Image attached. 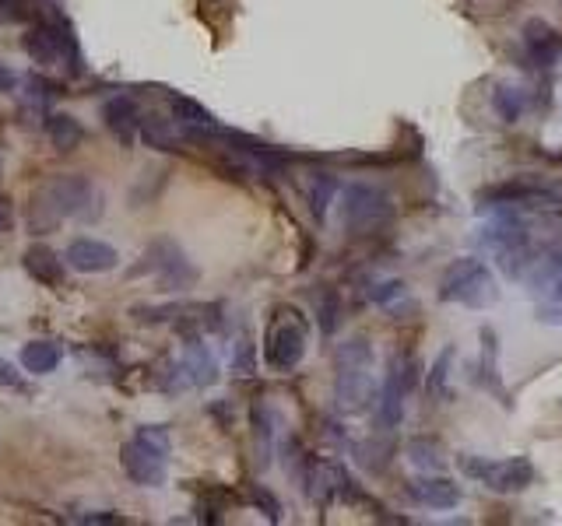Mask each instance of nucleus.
Masks as SVG:
<instances>
[{"label":"nucleus","instance_id":"1","mask_svg":"<svg viewBox=\"0 0 562 526\" xmlns=\"http://www.w3.org/2000/svg\"><path fill=\"white\" fill-rule=\"evenodd\" d=\"M102 211V197L95 190L92 179L85 176H53L50 183H43L29 200L25 211V225L29 232L46 235L53 228H60L67 218L78 221H95Z\"/></svg>","mask_w":562,"mask_h":526},{"label":"nucleus","instance_id":"2","mask_svg":"<svg viewBox=\"0 0 562 526\" xmlns=\"http://www.w3.org/2000/svg\"><path fill=\"white\" fill-rule=\"evenodd\" d=\"M373 344L348 337L334 351V404L341 414H362L373 400Z\"/></svg>","mask_w":562,"mask_h":526},{"label":"nucleus","instance_id":"3","mask_svg":"<svg viewBox=\"0 0 562 526\" xmlns=\"http://www.w3.org/2000/svg\"><path fill=\"white\" fill-rule=\"evenodd\" d=\"M169 453H173V439H169L166 425H141L137 435L120 449V463L134 484L145 488H159L166 481Z\"/></svg>","mask_w":562,"mask_h":526},{"label":"nucleus","instance_id":"4","mask_svg":"<svg viewBox=\"0 0 562 526\" xmlns=\"http://www.w3.org/2000/svg\"><path fill=\"white\" fill-rule=\"evenodd\" d=\"M440 299L457 302L464 309H492L499 302L496 274L478 256H461L447 267L440 281Z\"/></svg>","mask_w":562,"mask_h":526},{"label":"nucleus","instance_id":"5","mask_svg":"<svg viewBox=\"0 0 562 526\" xmlns=\"http://www.w3.org/2000/svg\"><path fill=\"white\" fill-rule=\"evenodd\" d=\"M306 355V320L296 309H278L264 334V362L274 372H292Z\"/></svg>","mask_w":562,"mask_h":526},{"label":"nucleus","instance_id":"6","mask_svg":"<svg viewBox=\"0 0 562 526\" xmlns=\"http://www.w3.org/2000/svg\"><path fill=\"white\" fill-rule=\"evenodd\" d=\"M461 470L496 495H517L534 484V463L527 456H506V460H485V456H461Z\"/></svg>","mask_w":562,"mask_h":526},{"label":"nucleus","instance_id":"7","mask_svg":"<svg viewBox=\"0 0 562 526\" xmlns=\"http://www.w3.org/2000/svg\"><path fill=\"white\" fill-rule=\"evenodd\" d=\"M394 214L390 197L373 183H348L341 190V218H345L348 232L352 235H373Z\"/></svg>","mask_w":562,"mask_h":526},{"label":"nucleus","instance_id":"8","mask_svg":"<svg viewBox=\"0 0 562 526\" xmlns=\"http://www.w3.org/2000/svg\"><path fill=\"white\" fill-rule=\"evenodd\" d=\"M22 50L43 67L67 64L74 74L81 71L78 39H74V32H71V25H67V22H39V25H32V29L22 36Z\"/></svg>","mask_w":562,"mask_h":526},{"label":"nucleus","instance_id":"9","mask_svg":"<svg viewBox=\"0 0 562 526\" xmlns=\"http://www.w3.org/2000/svg\"><path fill=\"white\" fill-rule=\"evenodd\" d=\"M411 383H415V362H401L394 358L383 376V390H380V404H376V414H380L383 428H397L404 418V397H408Z\"/></svg>","mask_w":562,"mask_h":526},{"label":"nucleus","instance_id":"10","mask_svg":"<svg viewBox=\"0 0 562 526\" xmlns=\"http://www.w3.org/2000/svg\"><path fill=\"white\" fill-rule=\"evenodd\" d=\"M145 260H148V271L159 274L162 288H169V292H180V288L194 285V278H197V271L190 267L187 256H183V249L169 239L155 242V246L148 249Z\"/></svg>","mask_w":562,"mask_h":526},{"label":"nucleus","instance_id":"11","mask_svg":"<svg viewBox=\"0 0 562 526\" xmlns=\"http://www.w3.org/2000/svg\"><path fill=\"white\" fill-rule=\"evenodd\" d=\"M64 260H67V267H74V271H81V274H106L120 263V253H116L109 242L74 239L71 246H67Z\"/></svg>","mask_w":562,"mask_h":526},{"label":"nucleus","instance_id":"12","mask_svg":"<svg viewBox=\"0 0 562 526\" xmlns=\"http://www.w3.org/2000/svg\"><path fill=\"white\" fill-rule=\"evenodd\" d=\"M169 109H173V120L180 123V130L187 137H197V141H208V137H218V120L201 106V102L187 99V95H169Z\"/></svg>","mask_w":562,"mask_h":526},{"label":"nucleus","instance_id":"13","mask_svg":"<svg viewBox=\"0 0 562 526\" xmlns=\"http://www.w3.org/2000/svg\"><path fill=\"white\" fill-rule=\"evenodd\" d=\"M408 495L426 509H457L461 505V488L447 477H418L408 484Z\"/></svg>","mask_w":562,"mask_h":526},{"label":"nucleus","instance_id":"14","mask_svg":"<svg viewBox=\"0 0 562 526\" xmlns=\"http://www.w3.org/2000/svg\"><path fill=\"white\" fill-rule=\"evenodd\" d=\"M180 365H183V372H187L190 386H211L218 379V358L201 337L187 341V351H183Z\"/></svg>","mask_w":562,"mask_h":526},{"label":"nucleus","instance_id":"15","mask_svg":"<svg viewBox=\"0 0 562 526\" xmlns=\"http://www.w3.org/2000/svg\"><path fill=\"white\" fill-rule=\"evenodd\" d=\"M102 120H106V127L113 130L120 141H134V134L141 130V109H137L134 99H127V95H116V99H109L106 106H102Z\"/></svg>","mask_w":562,"mask_h":526},{"label":"nucleus","instance_id":"16","mask_svg":"<svg viewBox=\"0 0 562 526\" xmlns=\"http://www.w3.org/2000/svg\"><path fill=\"white\" fill-rule=\"evenodd\" d=\"M524 46H527V57H531L538 67H552L562 53L559 36H555V29L545 22H527L524 25Z\"/></svg>","mask_w":562,"mask_h":526},{"label":"nucleus","instance_id":"17","mask_svg":"<svg viewBox=\"0 0 562 526\" xmlns=\"http://www.w3.org/2000/svg\"><path fill=\"white\" fill-rule=\"evenodd\" d=\"M22 263H25V271H29V278H36L39 285H46V288L64 285V263L67 260H60L53 249H46V246L25 249Z\"/></svg>","mask_w":562,"mask_h":526},{"label":"nucleus","instance_id":"18","mask_svg":"<svg viewBox=\"0 0 562 526\" xmlns=\"http://www.w3.org/2000/svg\"><path fill=\"white\" fill-rule=\"evenodd\" d=\"M64 362V344L57 341H32L22 348V369L32 376H46Z\"/></svg>","mask_w":562,"mask_h":526},{"label":"nucleus","instance_id":"19","mask_svg":"<svg viewBox=\"0 0 562 526\" xmlns=\"http://www.w3.org/2000/svg\"><path fill=\"white\" fill-rule=\"evenodd\" d=\"M499 341L492 330H482V362H478V383L485 386L489 393H496L499 400H506V390H503V379H499Z\"/></svg>","mask_w":562,"mask_h":526},{"label":"nucleus","instance_id":"20","mask_svg":"<svg viewBox=\"0 0 562 526\" xmlns=\"http://www.w3.org/2000/svg\"><path fill=\"white\" fill-rule=\"evenodd\" d=\"M492 109H496L503 123H517L527 113V92L517 85H499L496 95H492Z\"/></svg>","mask_w":562,"mask_h":526},{"label":"nucleus","instance_id":"21","mask_svg":"<svg viewBox=\"0 0 562 526\" xmlns=\"http://www.w3.org/2000/svg\"><path fill=\"white\" fill-rule=\"evenodd\" d=\"M141 137H145L152 148H162V151H169V148H176L180 144V123L176 120H159V116H141Z\"/></svg>","mask_w":562,"mask_h":526},{"label":"nucleus","instance_id":"22","mask_svg":"<svg viewBox=\"0 0 562 526\" xmlns=\"http://www.w3.org/2000/svg\"><path fill=\"white\" fill-rule=\"evenodd\" d=\"M450 365H454V348H447L440 358H436L433 369H429V379H426L429 397L440 400V404H447L450 400Z\"/></svg>","mask_w":562,"mask_h":526},{"label":"nucleus","instance_id":"23","mask_svg":"<svg viewBox=\"0 0 562 526\" xmlns=\"http://www.w3.org/2000/svg\"><path fill=\"white\" fill-rule=\"evenodd\" d=\"M408 456L418 470H433L436 474V470L447 467V456H443V446L436 439H415L408 446Z\"/></svg>","mask_w":562,"mask_h":526},{"label":"nucleus","instance_id":"24","mask_svg":"<svg viewBox=\"0 0 562 526\" xmlns=\"http://www.w3.org/2000/svg\"><path fill=\"white\" fill-rule=\"evenodd\" d=\"M338 197V183H334V176H327V172H317L310 183V211L317 221L327 218V207H331V200Z\"/></svg>","mask_w":562,"mask_h":526},{"label":"nucleus","instance_id":"25","mask_svg":"<svg viewBox=\"0 0 562 526\" xmlns=\"http://www.w3.org/2000/svg\"><path fill=\"white\" fill-rule=\"evenodd\" d=\"M46 130H50V141L57 144L60 151L78 148V141H81V127H78V120H74V116H67V113L50 116V123H46Z\"/></svg>","mask_w":562,"mask_h":526},{"label":"nucleus","instance_id":"26","mask_svg":"<svg viewBox=\"0 0 562 526\" xmlns=\"http://www.w3.org/2000/svg\"><path fill=\"white\" fill-rule=\"evenodd\" d=\"M313 302H317V316H320V330L324 334H334L338 330V320H341V299L334 288H320L317 295H313Z\"/></svg>","mask_w":562,"mask_h":526},{"label":"nucleus","instance_id":"27","mask_svg":"<svg viewBox=\"0 0 562 526\" xmlns=\"http://www.w3.org/2000/svg\"><path fill=\"white\" fill-rule=\"evenodd\" d=\"M253 428H257V460L260 467H267L274 453V414L267 407H260L257 418H253Z\"/></svg>","mask_w":562,"mask_h":526},{"label":"nucleus","instance_id":"28","mask_svg":"<svg viewBox=\"0 0 562 526\" xmlns=\"http://www.w3.org/2000/svg\"><path fill=\"white\" fill-rule=\"evenodd\" d=\"M22 85H25V99H29V106L36 109V113H43L46 102H50V85H46L43 78H36V74L22 78Z\"/></svg>","mask_w":562,"mask_h":526},{"label":"nucleus","instance_id":"29","mask_svg":"<svg viewBox=\"0 0 562 526\" xmlns=\"http://www.w3.org/2000/svg\"><path fill=\"white\" fill-rule=\"evenodd\" d=\"M404 281H383V285H376V288H369V299L376 302V306H390L394 299H404Z\"/></svg>","mask_w":562,"mask_h":526},{"label":"nucleus","instance_id":"30","mask_svg":"<svg viewBox=\"0 0 562 526\" xmlns=\"http://www.w3.org/2000/svg\"><path fill=\"white\" fill-rule=\"evenodd\" d=\"M232 351H236V358H232V369H236L239 376H250V372H253V344H250V337H239V341L232 344Z\"/></svg>","mask_w":562,"mask_h":526},{"label":"nucleus","instance_id":"31","mask_svg":"<svg viewBox=\"0 0 562 526\" xmlns=\"http://www.w3.org/2000/svg\"><path fill=\"white\" fill-rule=\"evenodd\" d=\"M22 18H25V11L18 0H0V25H15V22H22Z\"/></svg>","mask_w":562,"mask_h":526},{"label":"nucleus","instance_id":"32","mask_svg":"<svg viewBox=\"0 0 562 526\" xmlns=\"http://www.w3.org/2000/svg\"><path fill=\"white\" fill-rule=\"evenodd\" d=\"M11 228H15V204H11V197L0 193V235H8Z\"/></svg>","mask_w":562,"mask_h":526},{"label":"nucleus","instance_id":"33","mask_svg":"<svg viewBox=\"0 0 562 526\" xmlns=\"http://www.w3.org/2000/svg\"><path fill=\"white\" fill-rule=\"evenodd\" d=\"M253 502H257V505H264V512H267V519H271V523H278V502H274V498L271 495H267V491L264 488H257V491H253Z\"/></svg>","mask_w":562,"mask_h":526},{"label":"nucleus","instance_id":"34","mask_svg":"<svg viewBox=\"0 0 562 526\" xmlns=\"http://www.w3.org/2000/svg\"><path fill=\"white\" fill-rule=\"evenodd\" d=\"M0 386H8V390H22V376H18L11 362H0Z\"/></svg>","mask_w":562,"mask_h":526},{"label":"nucleus","instance_id":"35","mask_svg":"<svg viewBox=\"0 0 562 526\" xmlns=\"http://www.w3.org/2000/svg\"><path fill=\"white\" fill-rule=\"evenodd\" d=\"M22 85V78H18L15 71H11L8 64H0V92H8V95H15V88Z\"/></svg>","mask_w":562,"mask_h":526},{"label":"nucleus","instance_id":"36","mask_svg":"<svg viewBox=\"0 0 562 526\" xmlns=\"http://www.w3.org/2000/svg\"><path fill=\"white\" fill-rule=\"evenodd\" d=\"M78 519L81 523H123V516H116V512H85Z\"/></svg>","mask_w":562,"mask_h":526},{"label":"nucleus","instance_id":"37","mask_svg":"<svg viewBox=\"0 0 562 526\" xmlns=\"http://www.w3.org/2000/svg\"><path fill=\"white\" fill-rule=\"evenodd\" d=\"M552 299H555V302H562V271H559V278L552 281Z\"/></svg>","mask_w":562,"mask_h":526}]
</instances>
